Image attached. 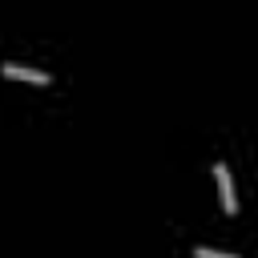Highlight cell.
<instances>
[{"instance_id": "6da1fadb", "label": "cell", "mask_w": 258, "mask_h": 258, "mask_svg": "<svg viewBox=\"0 0 258 258\" xmlns=\"http://www.w3.org/2000/svg\"><path fill=\"white\" fill-rule=\"evenodd\" d=\"M214 177H218V198H222V210L226 214H238V198H234V177L226 169V161L214 165Z\"/></svg>"}, {"instance_id": "7a4b0ae2", "label": "cell", "mask_w": 258, "mask_h": 258, "mask_svg": "<svg viewBox=\"0 0 258 258\" xmlns=\"http://www.w3.org/2000/svg\"><path fill=\"white\" fill-rule=\"evenodd\" d=\"M0 73H4L8 81H28V85H48V81H52L44 69H28V64H0Z\"/></svg>"}, {"instance_id": "3957f363", "label": "cell", "mask_w": 258, "mask_h": 258, "mask_svg": "<svg viewBox=\"0 0 258 258\" xmlns=\"http://www.w3.org/2000/svg\"><path fill=\"white\" fill-rule=\"evenodd\" d=\"M194 258H238V254H222V250H210V246H194Z\"/></svg>"}]
</instances>
